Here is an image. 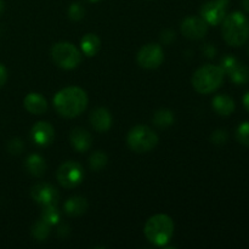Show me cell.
<instances>
[{"mask_svg":"<svg viewBox=\"0 0 249 249\" xmlns=\"http://www.w3.org/2000/svg\"><path fill=\"white\" fill-rule=\"evenodd\" d=\"M248 55H249V46H248Z\"/></svg>","mask_w":249,"mask_h":249,"instance_id":"37","label":"cell"},{"mask_svg":"<svg viewBox=\"0 0 249 249\" xmlns=\"http://www.w3.org/2000/svg\"><path fill=\"white\" fill-rule=\"evenodd\" d=\"M31 138L34 143L41 147L51 145L55 139V129L48 122H38L33 125L31 130Z\"/></svg>","mask_w":249,"mask_h":249,"instance_id":"13","label":"cell"},{"mask_svg":"<svg viewBox=\"0 0 249 249\" xmlns=\"http://www.w3.org/2000/svg\"><path fill=\"white\" fill-rule=\"evenodd\" d=\"M65 213L70 216H80L87 212L88 209V202L87 198L82 196H73L66 201L65 206Z\"/></svg>","mask_w":249,"mask_h":249,"instance_id":"17","label":"cell"},{"mask_svg":"<svg viewBox=\"0 0 249 249\" xmlns=\"http://www.w3.org/2000/svg\"><path fill=\"white\" fill-rule=\"evenodd\" d=\"M50 228L51 226L48 223H45L43 219L36 221L33 226H32V236H33L34 240L39 241V242L45 241L49 237V235H50Z\"/></svg>","mask_w":249,"mask_h":249,"instance_id":"22","label":"cell"},{"mask_svg":"<svg viewBox=\"0 0 249 249\" xmlns=\"http://www.w3.org/2000/svg\"><path fill=\"white\" fill-rule=\"evenodd\" d=\"M242 7L249 12V0H242Z\"/></svg>","mask_w":249,"mask_h":249,"instance_id":"34","label":"cell"},{"mask_svg":"<svg viewBox=\"0 0 249 249\" xmlns=\"http://www.w3.org/2000/svg\"><path fill=\"white\" fill-rule=\"evenodd\" d=\"M175 38V34L174 32L170 31V29H167V31H164L162 33V36H160V39H162V41H164V43H172L173 40H174Z\"/></svg>","mask_w":249,"mask_h":249,"instance_id":"29","label":"cell"},{"mask_svg":"<svg viewBox=\"0 0 249 249\" xmlns=\"http://www.w3.org/2000/svg\"><path fill=\"white\" fill-rule=\"evenodd\" d=\"M89 1H91V2H96V1H100V0H89Z\"/></svg>","mask_w":249,"mask_h":249,"instance_id":"36","label":"cell"},{"mask_svg":"<svg viewBox=\"0 0 249 249\" xmlns=\"http://www.w3.org/2000/svg\"><path fill=\"white\" fill-rule=\"evenodd\" d=\"M88 106V95L82 88L67 87L53 97V107L65 118L80 116Z\"/></svg>","mask_w":249,"mask_h":249,"instance_id":"1","label":"cell"},{"mask_svg":"<svg viewBox=\"0 0 249 249\" xmlns=\"http://www.w3.org/2000/svg\"><path fill=\"white\" fill-rule=\"evenodd\" d=\"M225 72L220 66L204 65L192 75V87L199 94H211L221 87Z\"/></svg>","mask_w":249,"mask_h":249,"instance_id":"4","label":"cell"},{"mask_svg":"<svg viewBox=\"0 0 249 249\" xmlns=\"http://www.w3.org/2000/svg\"><path fill=\"white\" fill-rule=\"evenodd\" d=\"M136 58L140 67L146 68V70H155L162 65L164 60V53L158 44H146L139 50Z\"/></svg>","mask_w":249,"mask_h":249,"instance_id":"9","label":"cell"},{"mask_svg":"<svg viewBox=\"0 0 249 249\" xmlns=\"http://www.w3.org/2000/svg\"><path fill=\"white\" fill-rule=\"evenodd\" d=\"M107 162H108V157L105 152L102 151H96V152L92 153L89 158V165L92 170L95 172H99V170L104 169L107 165Z\"/></svg>","mask_w":249,"mask_h":249,"instance_id":"24","label":"cell"},{"mask_svg":"<svg viewBox=\"0 0 249 249\" xmlns=\"http://www.w3.org/2000/svg\"><path fill=\"white\" fill-rule=\"evenodd\" d=\"M180 31L185 38L190 40H199L206 36L208 32V23L202 17L189 16L181 22Z\"/></svg>","mask_w":249,"mask_h":249,"instance_id":"11","label":"cell"},{"mask_svg":"<svg viewBox=\"0 0 249 249\" xmlns=\"http://www.w3.org/2000/svg\"><path fill=\"white\" fill-rule=\"evenodd\" d=\"M230 0H209L202 5L199 14L201 17L211 26H218L228 15Z\"/></svg>","mask_w":249,"mask_h":249,"instance_id":"8","label":"cell"},{"mask_svg":"<svg viewBox=\"0 0 249 249\" xmlns=\"http://www.w3.org/2000/svg\"><path fill=\"white\" fill-rule=\"evenodd\" d=\"M71 145L78 152H85L91 147L92 138L88 130L84 128H74L70 135Z\"/></svg>","mask_w":249,"mask_h":249,"instance_id":"15","label":"cell"},{"mask_svg":"<svg viewBox=\"0 0 249 249\" xmlns=\"http://www.w3.org/2000/svg\"><path fill=\"white\" fill-rule=\"evenodd\" d=\"M220 67L235 84L242 85L249 82V68L233 56H224Z\"/></svg>","mask_w":249,"mask_h":249,"instance_id":"10","label":"cell"},{"mask_svg":"<svg viewBox=\"0 0 249 249\" xmlns=\"http://www.w3.org/2000/svg\"><path fill=\"white\" fill-rule=\"evenodd\" d=\"M53 61L63 70H73L82 62V53L72 43L62 41L57 43L51 49Z\"/></svg>","mask_w":249,"mask_h":249,"instance_id":"6","label":"cell"},{"mask_svg":"<svg viewBox=\"0 0 249 249\" xmlns=\"http://www.w3.org/2000/svg\"><path fill=\"white\" fill-rule=\"evenodd\" d=\"M228 131L224 130V129H218V130L214 131L211 135V141L214 143V145L221 146L228 141Z\"/></svg>","mask_w":249,"mask_h":249,"instance_id":"27","label":"cell"},{"mask_svg":"<svg viewBox=\"0 0 249 249\" xmlns=\"http://www.w3.org/2000/svg\"><path fill=\"white\" fill-rule=\"evenodd\" d=\"M7 70L2 63H0V88L4 87V84L7 80Z\"/></svg>","mask_w":249,"mask_h":249,"instance_id":"30","label":"cell"},{"mask_svg":"<svg viewBox=\"0 0 249 249\" xmlns=\"http://www.w3.org/2000/svg\"><path fill=\"white\" fill-rule=\"evenodd\" d=\"M23 141L21 139H12L9 143H7V150L12 155H19L23 151Z\"/></svg>","mask_w":249,"mask_h":249,"instance_id":"28","label":"cell"},{"mask_svg":"<svg viewBox=\"0 0 249 249\" xmlns=\"http://www.w3.org/2000/svg\"><path fill=\"white\" fill-rule=\"evenodd\" d=\"M26 169L33 177L40 178L43 177L46 170V162L41 156L33 153L29 155L26 160Z\"/></svg>","mask_w":249,"mask_h":249,"instance_id":"20","label":"cell"},{"mask_svg":"<svg viewBox=\"0 0 249 249\" xmlns=\"http://www.w3.org/2000/svg\"><path fill=\"white\" fill-rule=\"evenodd\" d=\"M153 124L160 129H165L174 123V114L169 109H160L153 114Z\"/></svg>","mask_w":249,"mask_h":249,"instance_id":"21","label":"cell"},{"mask_svg":"<svg viewBox=\"0 0 249 249\" xmlns=\"http://www.w3.org/2000/svg\"><path fill=\"white\" fill-rule=\"evenodd\" d=\"M85 9L80 2H73L68 9V17L72 21H80L84 17Z\"/></svg>","mask_w":249,"mask_h":249,"instance_id":"26","label":"cell"},{"mask_svg":"<svg viewBox=\"0 0 249 249\" xmlns=\"http://www.w3.org/2000/svg\"><path fill=\"white\" fill-rule=\"evenodd\" d=\"M90 123L91 126L99 133H105L112 125V114L105 107H99L94 109L90 114Z\"/></svg>","mask_w":249,"mask_h":249,"instance_id":"14","label":"cell"},{"mask_svg":"<svg viewBox=\"0 0 249 249\" xmlns=\"http://www.w3.org/2000/svg\"><path fill=\"white\" fill-rule=\"evenodd\" d=\"M85 173L82 165L74 160L62 163L56 173L58 184L65 189H74L84 180Z\"/></svg>","mask_w":249,"mask_h":249,"instance_id":"7","label":"cell"},{"mask_svg":"<svg viewBox=\"0 0 249 249\" xmlns=\"http://www.w3.org/2000/svg\"><path fill=\"white\" fill-rule=\"evenodd\" d=\"M146 238L158 247H164L174 233V223L167 214H156L151 216L143 228Z\"/></svg>","mask_w":249,"mask_h":249,"instance_id":"3","label":"cell"},{"mask_svg":"<svg viewBox=\"0 0 249 249\" xmlns=\"http://www.w3.org/2000/svg\"><path fill=\"white\" fill-rule=\"evenodd\" d=\"M221 33L226 43L233 48L245 45L249 39V21L240 11L226 15L221 22Z\"/></svg>","mask_w":249,"mask_h":249,"instance_id":"2","label":"cell"},{"mask_svg":"<svg viewBox=\"0 0 249 249\" xmlns=\"http://www.w3.org/2000/svg\"><path fill=\"white\" fill-rule=\"evenodd\" d=\"M213 108L218 114L228 117L235 111V101L229 95H216L213 99Z\"/></svg>","mask_w":249,"mask_h":249,"instance_id":"18","label":"cell"},{"mask_svg":"<svg viewBox=\"0 0 249 249\" xmlns=\"http://www.w3.org/2000/svg\"><path fill=\"white\" fill-rule=\"evenodd\" d=\"M236 138H237L238 142L249 147V122H243L242 124L238 125L237 130H236Z\"/></svg>","mask_w":249,"mask_h":249,"instance_id":"25","label":"cell"},{"mask_svg":"<svg viewBox=\"0 0 249 249\" xmlns=\"http://www.w3.org/2000/svg\"><path fill=\"white\" fill-rule=\"evenodd\" d=\"M31 196L34 202H36L40 206H50V204H57L60 195L58 191L50 184H36L32 187Z\"/></svg>","mask_w":249,"mask_h":249,"instance_id":"12","label":"cell"},{"mask_svg":"<svg viewBox=\"0 0 249 249\" xmlns=\"http://www.w3.org/2000/svg\"><path fill=\"white\" fill-rule=\"evenodd\" d=\"M203 51H204V53H206L207 57H214V56H215V53H216V49L214 48L212 44H207Z\"/></svg>","mask_w":249,"mask_h":249,"instance_id":"31","label":"cell"},{"mask_svg":"<svg viewBox=\"0 0 249 249\" xmlns=\"http://www.w3.org/2000/svg\"><path fill=\"white\" fill-rule=\"evenodd\" d=\"M41 219L50 226L58 224V221L61 220V213L58 211L57 206L56 204L44 206L43 212H41Z\"/></svg>","mask_w":249,"mask_h":249,"instance_id":"23","label":"cell"},{"mask_svg":"<svg viewBox=\"0 0 249 249\" xmlns=\"http://www.w3.org/2000/svg\"><path fill=\"white\" fill-rule=\"evenodd\" d=\"M4 9H5V2L2 1V0H0V15L4 12Z\"/></svg>","mask_w":249,"mask_h":249,"instance_id":"35","label":"cell"},{"mask_svg":"<svg viewBox=\"0 0 249 249\" xmlns=\"http://www.w3.org/2000/svg\"><path fill=\"white\" fill-rule=\"evenodd\" d=\"M126 142L129 148L136 153H146L158 143V135L147 125H136L128 133Z\"/></svg>","mask_w":249,"mask_h":249,"instance_id":"5","label":"cell"},{"mask_svg":"<svg viewBox=\"0 0 249 249\" xmlns=\"http://www.w3.org/2000/svg\"><path fill=\"white\" fill-rule=\"evenodd\" d=\"M68 233H70V228H68V226L63 225L58 229V236H60V237H62V238L67 237Z\"/></svg>","mask_w":249,"mask_h":249,"instance_id":"32","label":"cell"},{"mask_svg":"<svg viewBox=\"0 0 249 249\" xmlns=\"http://www.w3.org/2000/svg\"><path fill=\"white\" fill-rule=\"evenodd\" d=\"M243 105H245L246 109L249 112V91H247L243 96Z\"/></svg>","mask_w":249,"mask_h":249,"instance_id":"33","label":"cell"},{"mask_svg":"<svg viewBox=\"0 0 249 249\" xmlns=\"http://www.w3.org/2000/svg\"><path fill=\"white\" fill-rule=\"evenodd\" d=\"M24 108L32 114H44L48 111V101L38 92H31L24 97Z\"/></svg>","mask_w":249,"mask_h":249,"instance_id":"16","label":"cell"},{"mask_svg":"<svg viewBox=\"0 0 249 249\" xmlns=\"http://www.w3.org/2000/svg\"><path fill=\"white\" fill-rule=\"evenodd\" d=\"M101 46V40L99 36L94 33H88L80 40V48H82L83 53L88 57H92L96 55Z\"/></svg>","mask_w":249,"mask_h":249,"instance_id":"19","label":"cell"}]
</instances>
